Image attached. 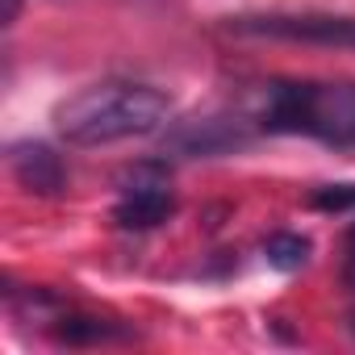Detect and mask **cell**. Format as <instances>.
Segmentation results:
<instances>
[{
    "label": "cell",
    "mask_w": 355,
    "mask_h": 355,
    "mask_svg": "<svg viewBox=\"0 0 355 355\" xmlns=\"http://www.w3.org/2000/svg\"><path fill=\"white\" fill-rule=\"evenodd\" d=\"M171 113V96L138 80H101L55 109V130L67 146H109L155 134Z\"/></svg>",
    "instance_id": "obj_1"
},
{
    "label": "cell",
    "mask_w": 355,
    "mask_h": 355,
    "mask_svg": "<svg viewBox=\"0 0 355 355\" xmlns=\"http://www.w3.org/2000/svg\"><path fill=\"white\" fill-rule=\"evenodd\" d=\"M343 280L355 293V226L347 230V243H343Z\"/></svg>",
    "instance_id": "obj_10"
},
{
    "label": "cell",
    "mask_w": 355,
    "mask_h": 355,
    "mask_svg": "<svg viewBox=\"0 0 355 355\" xmlns=\"http://www.w3.org/2000/svg\"><path fill=\"white\" fill-rule=\"evenodd\" d=\"M309 251H313V243L305 239V234H272L268 243H263V259L276 268V272H297V268H305L309 263Z\"/></svg>",
    "instance_id": "obj_8"
},
{
    "label": "cell",
    "mask_w": 355,
    "mask_h": 355,
    "mask_svg": "<svg viewBox=\"0 0 355 355\" xmlns=\"http://www.w3.org/2000/svg\"><path fill=\"white\" fill-rule=\"evenodd\" d=\"M251 142V134H247V125L234 117V121H226V117H205V121H189L180 134L171 138V146L175 150H184V155H226V150H239V146H247Z\"/></svg>",
    "instance_id": "obj_6"
},
{
    "label": "cell",
    "mask_w": 355,
    "mask_h": 355,
    "mask_svg": "<svg viewBox=\"0 0 355 355\" xmlns=\"http://www.w3.org/2000/svg\"><path fill=\"white\" fill-rule=\"evenodd\" d=\"M9 171H13V180L34 197H59L67 189V163L55 155V146L34 142V138L9 146Z\"/></svg>",
    "instance_id": "obj_5"
},
{
    "label": "cell",
    "mask_w": 355,
    "mask_h": 355,
    "mask_svg": "<svg viewBox=\"0 0 355 355\" xmlns=\"http://www.w3.org/2000/svg\"><path fill=\"white\" fill-rule=\"evenodd\" d=\"M51 338L55 343H67V347H88V343H113V338H125L130 330H121L117 322H105V318H92V313H71V309H59L55 301V313L46 322Z\"/></svg>",
    "instance_id": "obj_7"
},
{
    "label": "cell",
    "mask_w": 355,
    "mask_h": 355,
    "mask_svg": "<svg viewBox=\"0 0 355 355\" xmlns=\"http://www.w3.org/2000/svg\"><path fill=\"white\" fill-rule=\"evenodd\" d=\"M230 30L243 38L301 42V46H322V51H355V17H347V13H259V17H234Z\"/></svg>",
    "instance_id": "obj_3"
},
{
    "label": "cell",
    "mask_w": 355,
    "mask_h": 355,
    "mask_svg": "<svg viewBox=\"0 0 355 355\" xmlns=\"http://www.w3.org/2000/svg\"><path fill=\"white\" fill-rule=\"evenodd\" d=\"M259 130L305 134L313 142L355 150V84L347 80H272L263 84Z\"/></svg>",
    "instance_id": "obj_2"
},
{
    "label": "cell",
    "mask_w": 355,
    "mask_h": 355,
    "mask_svg": "<svg viewBox=\"0 0 355 355\" xmlns=\"http://www.w3.org/2000/svg\"><path fill=\"white\" fill-rule=\"evenodd\" d=\"M309 205L322 214H347V209H355V184H326L309 197Z\"/></svg>",
    "instance_id": "obj_9"
},
{
    "label": "cell",
    "mask_w": 355,
    "mask_h": 355,
    "mask_svg": "<svg viewBox=\"0 0 355 355\" xmlns=\"http://www.w3.org/2000/svg\"><path fill=\"white\" fill-rule=\"evenodd\" d=\"M171 214H175V197H171V184H167V171L159 163H138L121 184L113 222L121 230H155Z\"/></svg>",
    "instance_id": "obj_4"
}]
</instances>
